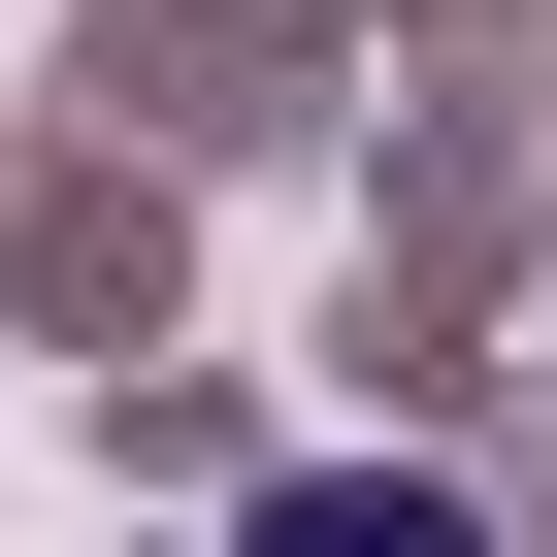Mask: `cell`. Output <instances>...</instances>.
Returning <instances> with one entry per match:
<instances>
[{
	"label": "cell",
	"mask_w": 557,
	"mask_h": 557,
	"mask_svg": "<svg viewBox=\"0 0 557 557\" xmlns=\"http://www.w3.org/2000/svg\"><path fill=\"white\" fill-rule=\"evenodd\" d=\"M262 557H492V524H459V492H361V459H329V492H262Z\"/></svg>",
	"instance_id": "6da1fadb"
}]
</instances>
